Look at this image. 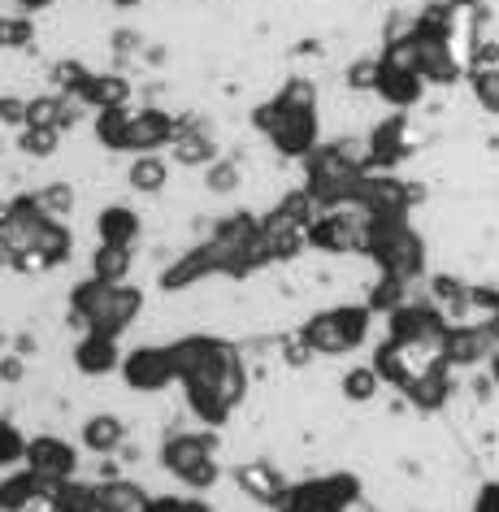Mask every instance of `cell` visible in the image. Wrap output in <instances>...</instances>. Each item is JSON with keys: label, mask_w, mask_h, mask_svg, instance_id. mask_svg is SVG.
<instances>
[{"label": "cell", "mask_w": 499, "mask_h": 512, "mask_svg": "<svg viewBox=\"0 0 499 512\" xmlns=\"http://www.w3.org/2000/svg\"><path fill=\"white\" fill-rule=\"evenodd\" d=\"M144 309V291L131 283H100V278H83L70 287V313L79 317L96 335H126L131 322Z\"/></svg>", "instance_id": "cell-4"}, {"label": "cell", "mask_w": 499, "mask_h": 512, "mask_svg": "<svg viewBox=\"0 0 499 512\" xmlns=\"http://www.w3.org/2000/svg\"><path fill=\"white\" fill-rule=\"evenodd\" d=\"M447 5H452V9H473L478 0H447Z\"/></svg>", "instance_id": "cell-52"}, {"label": "cell", "mask_w": 499, "mask_h": 512, "mask_svg": "<svg viewBox=\"0 0 499 512\" xmlns=\"http://www.w3.org/2000/svg\"><path fill=\"white\" fill-rule=\"evenodd\" d=\"M27 443H31V439L14 426V421L0 417V469L14 473V469L27 465Z\"/></svg>", "instance_id": "cell-38"}, {"label": "cell", "mask_w": 499, "mask_h": 512, "mask_svg": "<svg viewBox=\"0 0 499 512\" xmlns=\"http://www.w3.org/2000/svg\"><path fill=\"white\" fill-rule=\"evenodd\" d=\"M439 361V352H426V348H408V343H395V339H387V343H378L374 348V365L378 369V378L382 382H391V387H400V391H408L413 382L426 374V369Z\"/></svg>", "instance_id": "cell-16"}, {"label": "cell", "mask_w": 499, "mask_h": 512, "mask_svg": "<svg viewBox=\"0 0 499 512\" xmlns=\"http://www.w3.org/2000/svg\"><path fill=\"white\" fill-rule=\"evenodd\" d=\"M378 66H382V61H378ZM374 92L387 100L391 109H413V105H421V96H426V79H421V74H408V70L382 66Z\"/></svg>", "instance_id": "cell-26"}, {"label": "cell", "mask_w": 499, "mask_h": 512, "mask_svg": "<svg viewBox=\"0 0 499 512\" xmlns=\"http://www.w3.org/2000/svg\"><path fill=\"white\" fill-rule=\"evenodd\" d=\"M204 278H230V265L213 239H204L200 248H191V252L178 256L174 265H165L161 291H187V287H200Z\"/></svg>", "instance_id": "cell-14"}, {"label": "cell", "mask_w": 499, "mask_h": 512, "mask_svg": "<svg viewBox=\"0 0 499 512\" xmlns=\"http://www.w3.org/2000/svg\"><path fill=\"white\" fill-rule=\"evenodd\" d=\"M369 309H374V313H395V309H400V304H408V283H400V278H387V274H382L378 278V283H374V291H369Z\"/></svg>", "instance_id": "cell-42"}, {"label": "cell", "mask_w": 499, "mask_h": 512, "mask_svg": "<svg viewBox=\"0 0 499 512\" xmlns=\"http://www.w3.org/2000/svg\"><path fill=\"white\" fill-rule=\"evenodd\" d=\"M152 499L139 482L131 478H105L96 482V512H152Z\"/></svg>", "instance_id": "cell-24"}, {"label": "cell", "mask_w": 499, "mask_h": 512, "mask_svg": "<svg viewBox=\"0 0 499 512\" xmlns=\"http://www.w3.org/2000/svg\"><path fill=\"white\" fill-rule=\"evenodd\" d=\"M109 5H118V9H135L139 0H109Z\"/></svg>", "instance_id": "cell-53"}, {"label": "cell", "mask_w": 499, "mask_h": 512, "mask_svg": "<svg viewBox=\"0 0 499 512\" xmlns=\"http://www.w3.org/2000/svg\"><path fill=\"white\" fill-rule=\"evenodd\" d=\"M235 486L252 499V504H265V508H278L283 495L291 491V482L270 465V460H243V465H235Z\"/></svg>", "instance_id": "cell-18"}, {"label": "cell", "mask_w": 499, "mask_h": 512, "mask_svg": "<svg viewBox=\"0 0 499 512\" xmlns=\"http://www.w3.org/2000/svg\"><path fill=\"white\" fill-rule=\"evenodd\" d=\"M161 469L191 495H204L222 482V460H217V439L209 430H174L161 439Z\"/></svg>", "instance_id": "cell-6"}, {"label": "cell", "mask_w": 499, "mask_h": 512, "mask_svg": "<svg viewBox=\"0 0 499 512\" xmlns=\"http://www.w3.org/2000/svg\"><path fill=\"white\" fill-rule=\"evenodd\" d=\"M361 478L348 469L339 473H317V478L291 482V491L283 495V504L274 512H352L361 504Z\"/></svg>", "instance_id": "cell-8"}, {"label": "cell", "mask_w": 499, "mask_h": 512, "mask_svg": "<svg viewBox=\"0 0 499 512\" xmlns=\"http://www.w3.org/2000/svg\"><path fill=\"white\" fill-rule=\"evenodd\" d=\"M48 491H53V486H44L22 465L0 478V512H48Z\"/></svg>", "instance_id": "cell-21"}, {"label": "cell", "mask_w": 499, "mask_h": 512, "mask_svg": "<svg viewBox=\"0 0 499 512\" xmlns=\"http://www.w3.org/2000/svg\"><path fill=\"white\" fill-rule=\"evenodd\" d=\"M378 61L374 57H365V61H352V66H348V87H352V92H374V87H378Z\"/></svg>", "instance_id": "cell-46"}, {"label": "cell", "mask_w": 499, "mask_h": 512, "mask_svg": "<svg viewBox=\"0 0 499 512\" xmlns=\"http://www.w3.org/2000/svg\"><path fill=\"white\" fill-rule=\"evenodd\" d=\"M122 443H126V426H122V417H113V413H96V417H87V421H83V447H87V452H96V456H113Z\"/></svg>", "instance_id": "cell-29"}, {"label": "cell", "mask_w": 499, "mask_h": 512, "mask_svg": "<svg viewBox=\"0 0 499 512\" xmlns=\"http://www.w3.org/2000/svg\"><path fill=\"white\" fill-rule=\"evenodd\" d=\"M243 183V170H239V165L235 161H213L209 165V170H204V187H209L213 191V196H230V191H235Z\"/></svg>", "instance_id": "cell-44"}, {"label": "cell", "mask_w": 499, "mask_h": 512, "mask_svg": "<svg viewBox=\"0 0 499 512\" xmlns=\"http://www.w3.org/2000/svg\"><path fill=\"white\" fill-rule=\"evenodd\" d=\"M70 100H79V105L105 113V109H126L131 105V79H122V74H87V79L79 83V92H74Z\"/></svg>", "instance_id": "cell-23"}, {"label": "cell", "mask_w": 499, "mask_h": 512, "mask_svg": "<svg viewBox=\"0 0 499 512\" xmlns=\"http://www.w3.org/2000/svg\"><path fill=\"white\" fill-rule=\"evenodd\" d=\"M417 191L404 183V178L395 174H365L361 191H356V204L352 209H361L365 217H408V209H413Z\"/></svg>", "instance_id": "cell-15"}, {"label": "cell", "mask_w": 499, "mask_h": 512, "mask_svg": "<svg viewBox=\"0 0 499 512\" xmlns=\"http://www.w3.org/2000/svg\"><path fill=\"white\" fill-rule=\"evenodd\" d=\"M122 382L139 395H157L165 387L178 382V356H174V343H139L122 356Z\"/></svg>", "instance_id": "cell-10"}, {"label": "cell", "mask_w": 499, "mask_h": 512, "mask_svg": "<svg viewBox=\"0 0 499 512\" xmlns=\"http://www.w3.org/2000/svg\"><path fill=\"white\" fill-rule=\"evenodd\" d=\"M170 157L178 165H204V170H209L213 161H222V152H217V139L209 131H200V126L187 122L183 131H178V139L170 144Z\"/></svg>", "instance_id": "cell-28"}, {"label": "cell", "mask_w": 499, "mask_h": 512, "mask_svg": "<svg viewBox=\"0 0 499 512\" xmlns=\"http://www.w3.org/2000/svg\"><path fill=\"white\" fill-rule=\"evenodd\" d=\"M317 217V204L309 200V191H291V196H283L274 204L270 213L261 217V230L265 235H309V222Z\"/></svg>", "instance_id": "cell-22"}, {"label": "cell", "mask_w": 499, "mask_h": 512, "mask_svg": "<svg viewBox=\"0 0 499 512\" xmlns=\"http://www.w3.org/2000/svg\"><path fill=\"white\" fill-rule=\"evenodd\" d=\"M35 44V22L27 14H0V48L18 53V48Z\"/></svg>", "instance_id": "cell-39"}, {"label": "cell", "mask_w": 499, "mask_h": 512, "mask_svg": "<svg viewBox=\"0 0 499 512\" xmlns=\"http://www.w3.org/2000/svg\"><path fill=\"white\" fill-rule=\"evenodd\" d=\"M404 395H408V404H413L417 413H439V408L452 400V369H447L443 361H434Z\"/></svg>", "instance_id": "cell-25"}, {"label": "cell", "mask_w": 499, "mask_h": 512, "mask_svg": "<svg viewBox=\"0 0 499 512\" xmlns=\"http://www.w3.org/2000/svg\"><path fill=\"white\" fill-rule=\"evenodd\" d=\"M92 278H100V283H126V278H131V248L96 243V252H92Z\"/></svg>", "instance_id": "cell-35"}, {"label": "cell", "mask_w": 499, "mask_h": 512, "mask_svg": "<svg viewBox=\"0 0 499 512\" xmlns=\"http://www.w3.org/2000/svg\"><path fill=\"white\" fill-rule=\"evenodd\" d=\"M365 157L348 152V144H322L304 161V191L322 213L330 209H352L356 191L365 183Z\"/></svg>", "instance_id": "cell-3"}, {"label": "cell", "mask_w": 499, "mask_h": 512, "mask_svg": "<svg viewBox=\"0 0 499 512\" xmlns=\"http://www.w3.org/2000/svg\"><path fill=\"white\" fill-rule=\"evenodd\" d=\"M174 356L178 387L187 391V404L200 417V426H226L248 395V369H243L239 348L217 335H187L174 339Z\"/></svg>", "instance_id": "cell-1"}, {"label": "cell", "mask_w": 499, "mask_h": 512, "mask_svg": "<svg viewBox=\"0 0 499 512\" xmlns=\"http://www.w3.org/2000/svg\"><path fill=\"white\" fill-rule=\"evenodd\" d=\"M495 348H499V335L491 322H452L439 348V361L447 369H473V365L491 361Z\"/></svg>", "instance_id": "cell-12"}, {"label": "cell", "mask_w": 499, "mask_h": 512, "mask_svg": "<svg viewBox=\"0 0 499 512\" xmlns=\"http://www.w3.org/2000/svg\"><path fill=\"white\" fill-rule=\"evenodd\" d=\"M369 326H374V309L369 304H335V309L313 313L300 326V343L317 356H348L356 348H365Z\"/></svg>", "instance_id": "cell-7"}, {"label": "cell", "mask_w": 499, "mask_h": 512, "mask_svg": "<svg viewBox=\"0 0 499 512\" xmlns=\"http://www.w3.org/2000/svg\"><path fill=\"white\" fill-rule=\"evenodd\" d=\"M40 200H44V209H48V217H66L70 209H74V191L66 187V183H53V187H44L40 191Z\"/></svg>", "instance_id": "cell-47"}, {"label": "cell", "mask_w": 499, "mask_h": 512, "mask_svg": "<svg viewBox=\"0 0 499 512\" xmlns=\"http://www.w3.org/2000/svg\"><path fill=\"white\" fill-rule=\"evenodd\" d=\"M252 126L283 152L287 161H309L322 148V122H317V87L309 79H287L270 100L252 109Z\"/></svg>", "instance_id": "cell-2"}, {"label": "cell", "mask_w": 499, "mask_h": 512, "mask_svg": "<svg viewBox=\"0 0 499 512\" xmlns=\"http://www.w3.org/2000/svg\"><path fill=\"white\" fill-rule=\"evenodd\" d=\"M408 31H413L417 40H443V44H452V5H447V0H443V5H426Z\"/></svg>", "instance_id": "cell-36"}, {"label": "cell", "mask_w": 499, "mask_h": 512, "mask_svg": "<svg viewBox=\"0 0 499 512\" xmlns=\"http://www.w3.org/2000/svg\"><path fill=\"white\" fill-rule=\"evenodd\" d=\"M66 122H70V100L66 96H35L31 100V122L27 126H53V131H61Z\"/></svg>", "instance_id": "cell-43"}, {"label": "cell", "mask_w": 499, "mask_h": 512, "mask_svg": "<svg viewBox=\"0 0 499 512\" xmlns=\"http://www.w3.org/2000/svg\"><path fill=\"white\" fill-rule=\"evenodd\" d=\"M122 339L118 335H96V330H87L79 339V348H74V369H79L83 378H105V374H118L122 369Z\"/></svg>", "instance_id": "cell-20"}, {"label": "cell", "mask_w": 499, "mask_h": 512, "mask_svg": "<svg viewBox=\"0 0 499 512\" xmlns=\"http://www.w3.org/2000/svg\"><path fill=\"white\" fill-rule=\"evenodd\" d=\"M430 296H434V304L447 313V322H460L469 309H473V287H465L460 278H447V274H439L430 283Z\"/></svg>", "instance_id": "cell-32"}, {"label": "cell", "mask_w": 499, "mask_h": 512, "mask_svg": "<svg viewBox=\"0 0 499 512\" xmlns=\"http://www.w3.org/2000/svg\"><path fill=\"white\" fill-rule=\"evenodd\" d=\"M404 157H408V118H404V113H391V118H382V122L374 126V131H369L365 170H374V174H391Z\"/></svg>", "instance_id": "cell-17"}, {"label": "cell", "mask_w": 499, "mask_h": 512, "mask_svg": "<svg viewBox=\"0 0 499 512\" xmlns=\"http://www.w3.org/2000/svg\"><path fill=\"white\" fill-rule=\"evenodd\" d=\"M48 512H96V482H61L48 491Z\"/></svg>", "instance_id": "cell-33"}, {"label": "cell", "mask_w": 499, "mask_h": 512, "mask_svg": "<svg viewBox=\"0 0 499 512\" xmlns=\"http://www.w3.org/2000/svg\"><path fill=\"white\" fill-rule=\"evenodd\" d=\"M96 239L113 243V248H135L139 239V213L131 204H109V209L96 213Z\"/></svg>", "instance_id": "cell-27"}, {"label": "cell", "mask_w": 499, "mask_h": 512, "mask_svg": "<svg viewBox=\"0 0 499 512\" xmlns=\"http://www.w3.org/2000/svg\"><path fill=\"white\" fill-rule=\"evenodd\" d=\"M417 44H421V79L443 87L460 79V61L452 57V44L443 40H417Z\"/></svg>", "instance_id": "cell-30"}, {"label": "cell", "mask_w": 499, "mask_h": 512, "mask_svg": "<svg viewBox=\"0 0 499 512\" xmlns=\"http://www.w3.org/2000/svg\"><path fill=\"white\" fill-rule=\"evenodd\" d=\"M48 5H57V0H14V9H22V14H40V9H48Z\"/></svg>", "instance_id": "cell-50"}, {"label": "cell", "mask_w": 499, "mask_h": 512, "mask_svg": "<svg viewBox=\"0 0 499 512\" xmlns=\"http://www.w3.org/2000/svg\"><path fill=\"white\" fill-rule=\"evenodd\" d=\"M473 512H499V482L478 486V495H473Z\"/></svg>", "instance_id": "cell-49"}, {"label": "cell", "mask_w": 499, "mask_h": 512, "mask_svg": "<svg viewBox=\"0 0 499 512\" xmlns=\"http://www.w3.org/2000/svg\"><path fill=\"white\" fill-rule=\"evenodd\" d=\"M365 222L369 217L356 209H330V213H317L309 222V248L313 252H326V256H348V252H365Z\"/></svg>", "instance_id": "cell-11"}, {"label": "cell", "mask_w": 499, "mask_h": 512, "mask_svg": "<svg viewBox=\"0 0 499 512\" xmlns=\"http://www.w3.org/2000/svg\"><path fill=\"white\" fill-rule=\"evenodd\" d=\"M486 369H491V382L499 387V348H495V356H491V361H486Z\"/></svg>", "instance_id": "cell-51"}, {"label": "cell", "mask_w": 499, "mask_h": 512, "mask_svg": "<svg viewBox=\"0 0 499 512\" xmlns=\"http://www.w3.org/2000/svg\"><path fill=\"white\" fill-rule=\"evenodd\" d=\"M365 256L378 265V274L400 278V283H417L426 274V239L408 217H369Z\"/></svg>", "instance_id": "cell-5"}, {"label": "cell", "mask_w": 499, "mask_h": 512, "mask_svg": "<svg viewBox=\"0 0 499 512\" xmlns=\"http://www.w3.org/2000/svg\"><path fill=\"white\" fill-rule=\"evenodd\" d=\"M126 183H131L139 196H157L170 183V161L157 157V152H148V157H135L131 170H126Z\"/></svg>", "instance_id": "cell-31"}, {"label": "cell", "mask_w": 499, "mask_h": 512, "mask_svg": "<svg viewBox=\"0 0 499 512\" xmlns=\"http://www.w3.org/2000/svg\"><path fill=\"white\" fill-rule=\"evenodd\" d=\"M18 148L35 161H48L61 148V131H53V126H27V131H18Z\"/></svg>", "instance_id": "cell-40"}, {"label": "cell", "mask_w": 499, "mask_h": 512, "mask_svg": "<svg viewBox=\"0 0 499 512\" xmlns=\"http://www.w3.org/2000/svg\"><path fill=\"white\" fill-rule=\"evenodd\" d=\"M491 326H495V335H499V313H495V317H491Z\"/></svg>", "instance_id": "cell-54"}, {"label": "cell", "mask_w": 499, "mask_h": 512, "mask_svg": "<svg viewBox=\"0 0 499 512\" xmlns=\"http://www.w3.org/2000/svg\"><path fill=\"white\" fill-rule=\"evenodd\" d=\"M183 122H174V113L165 109H131V152L135 157H148L157 148H170Z\"/></svg>", "instance_id": "cell-19"}, {"label": "cell", "mask_w": 499, "mask_h": 512, "mask_svg": "<svg viewBox=\"0 0 499 512\" xmlns=\"http://www.w3.org/2000/svg\"><path fill=\"white\" fill-rule=\"evenodd\" d=\"M0 122L14 126V131H27V122H31V100H22V96H0Z\"/></svg>", "instance_id": "cell-45"}, {"label": "cell", "mask_w": 499, "mask_h": 512, "mask_svg": "<svg viewBox=\"0 0 499 512\" xmlns=\"http://www.w3.org/2000/svg\"><path fill=\"white\" fill-rule=\"evenodd\" d=\"M447 330H452V322H447V313L434 300H408L387 317V339L408 343V348H426V352L443 348Z\"/></svg>", "instance_id": "cell-9"}, {"label": "cell", "mask_w": 499, "mask_h": 512, "mask_svg": "<svg viewBox=\"0 0 499 512\" xmlns=\"http://www.w3.org/2000/svg\"><path fill=\"white\" fill-rule=\"evenodd\" d=\"M96 139L109 152H131V105L96 113Z\"/></svg>", "instance_id": "cell-34"}, {"label": "cell", "mask_w": 499, "mask_h": 512, "mask_svg": "<svg viewBox=\"0 0 499 512\" xmlns=\"http://www.w3.org/2000/svg\"><path fill=\"white\" fill-rule=\"evenodd\" d=\"M27 469L40 478L44 486H61L79 478V447L61 434H35L27 443Z\"/></svg>", "instance_id": "cell-13"}, {"label": "cell", "mask_w": 499, "mask_h": 512, "mask_svg": "<svg viewBox=\"0 0 499 512\" xmlns=\"http://www.w3.org/2000/svg\"><path fill=\"white\" fill-rule=\"evenodd\" d=\"M152 512H213L200 495H157L152 499Z\"/></svg>", "instance_id": "cell-48"}, {"label": "cell", "mask_w": 499, "mask_h": 512, "mask_svg": "<svg viewBox=\"0 0 499 512\" xmlns=\"http://www.w3.org/2000/svg\"><path fill=\"white\" fill-rule=\"evenodd\" d=\"M339 391H343V400H352V404H369L382 391V378H378L374 365H352L348 374H343Z\"/></svg>", "instance_id": "cell-37"}, {"label": "cell", "mask_w": 499, "mask_h": 512, "mask_svg": "<svg viewBox=\"0 0 499 512\" xmlns=\"http://www.w3.org/2000/svg\"><path fill=\"white\" fill-rule=\"evenodd\" d=\"M469 87H473V100L499 118V66H473Z\"/></svg>", "instance_id": "cell-41"}]
</instances>
